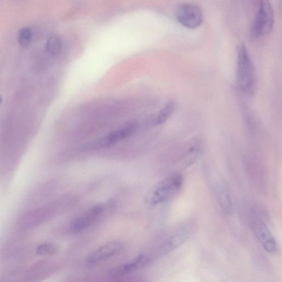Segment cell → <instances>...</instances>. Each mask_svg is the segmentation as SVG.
I'll return each instance as SVG.
<instances>
[{"instance_id": "cell-13", "label": "cell", "mask_w": 282, "mask_h": 282, "mask_svg": "<svg viewBox=\"0 0 282 282\" xmlns=\"http://www.w3.org/2000/svg\"><path fill=\"white\" fill-rule=\"evenodd\" d=\"M176 108L175 103L173 102L167 103L162 109L158 113L154 120V124L156 125H160L166 122L172 116Z\"/></svg>"}, {"instance_id": "cell-2", "label": "cell", "mask_w": 282, "mask_h": 282, "mask_svg": "<svg viewBox=\"0 0 282 282\" xmlns=\"http://www.w3.org/2000/svg\"><path fill=\"white\" fill-rule=\"evenodd\" d=\"M274 25V13L270 3L267 0L260 2L256 16L250 31V39L256 40L270 34Z\"/></svg>"}, {"instance_id": "cell-12", "label": "cell", "mask_w": 282, "mask_h": 282, "mask_svg": "<svg viewBox=\"0 0 282 282\" xmlns=\"http://www.w3.org/2000/svg\"><path fill=\"white\" fill-rule=\"evenodd\" d=\"M62 44V40L60 37L57 35H52L47 40L46 51L52 56H57L61 52Z\"/></svg>"}, {"instance_id": "cell-4", "label": "cell", "mask_w": 282, "mask_h": 282, "mask_svg": "<svg viewBox=\"0 0 282 282\" xmlns=\"http://www.w3.org/2000/svg\"><path fill=\"white\" fill-rule=\"evenodd\" d=\"M177 18L178 22L185 27L195 29L203 23V12L200 7L195 4H184L177 9Z\"/></svg>"}, {"instance_id": "cell-16", "label": "cell", "mask_w": 282, "mask_h": 282, "mask_svg": "<svg viewBox=\"0 0 282 282\" xmlns=\"http://www.w3.org/2000/svg\"><path fill=\"white\" fill-rule=\"evenodd\" d=\"M2 102H3V98L1 96H0V104H2Z\"/></svg>"}, {"instance_id": "cell-15", "label": "cell", "mask_w": 282, "mask_h": 282, "mask_svg": "<svg viewBox=\"0 0 282 282\" xmlns=\"http://www.w3.org/2000/svg\"><path fill=\"white\" fill-rule=\"evenodd\" d=\"M58 251V247L51 243L40 245L37 249V253L40 255H52L55 254Z\"/></svg>"}, {"instance_id": "cell-10", "label": "cell", "mask_w": 282, "mask_h": 282, "mask_svg": "<svg viewBox=\"0 0 282 282\" xmlns=\"http://www.w3.org/2000/svg\"><path fill=\"white\" fill-rule=\"evenodd\" d=\"M189 237V233L187 231H181L173 235L161 245L159 248V252L161 254H166L182 245Z\"/></svg>"}, {"instance_id": "cell-11", "label": "cell", "mask_w": 282, "mask_h": 282, "mask_svg": "<svg viewBox=\"0 0 282 282\" xmlns=\"http://www.w3.org/2000/svg\"><path fill=\"white\" fill-rule=\"evenodd\" d=\"M218 201L221 209L227 215H231L233 212V206L230 193L223 187H221L218 190Z\"/></svg>"}, {"instance_id": "cell-9", "label": "cell", "mask_w": 282, "mask_h": 282, "mask_svg": "<svg viewBox=\"0 0 282 282\" xmlns=\"http://www.w3.org/2000/svg\"><path fill=\"white\" fill-rule=\"evenodd\" d=\"M137 125L135 123H131L123 126L122 128L114 131L106 136L101 141L103 146H109L119 142V141L130 136L135 132Z\"/></svg>"}, {"instance_id": "cell-3", "label": "cell", "mask_w": 282, "mask_h": 282, "mask_svg": "<svg viewBox=\"0 0 282 282\" xmlns=\"http://www.w3.org/2000/svg\"><path fill=\"white\" fill-rule=\"evenodd\" d=\"M183 184V178L179 174H174L158 183L154 189L151 201L158 204L168 200L179 191Z\"/></svg>"}, {"instance_id": "cell-8", "label": "cell", "mask_w": 282, "mask_h": 282, "mask_svg": "<svg viewBox=\"0 0 282 282\" xmlns=\"http://www.w3.org/2000/svg\"><path fill=\"white\" fill-rule=\"evenodd\" d=\"M151 259L146 255H140L130 263L113 268L111 274L112 276H120L127 273L132 272L140 269L149 264Z\"/></svg>"}, {"instance_id": "cell-7", "label": "cell", "mask_w": 282, "mask_h": 282, "mask_svg": "<svg viewBox=\"0 0 282 282\" xmlns=\"http://www.w3.org/2000/svg\"><path fill=\"white\" fill-rule=\"evenodd\" d=\"M104 206L97 205L74 219L71 224V230L73 233L82 232L93 224L102 214Z\"/></svg>"}, {"instance_id": "cell-5", "label": "cell", "mask_w": 282, "mask_h": 282, "mask_svg": "<svg viewBox=\"0 0 282 282\" xmlns=\"http://www.w3.org/2000/svg\"><path fill=\"white\" fill-rule=\"evenodd\" d=\"M252 231L259 243L268 253L274 255L278 251V247L269 228L264 221L259 218H255L251 223Z\"/></svg>"}, {"instance_id": "cell-6", "label": "cell", "mask_w": 282, "mask_h": 282, "mask_svg": "<svg viewBox=\"0 0 282 282\" xmlns=\"http://www.w3.org/2000/svg\"><path fill=\"white\" fill-rule=\"evenodd\" d=\"M124 243L122 241H110L91 252L86 259L89 264H96L109 259L123 249Z\"/></svg>"}, {"instance_id": "cell-1", "label": "cell", "mask_w": 282, "mask_h": 282, "mask_svg": "<svg viewBox=\"0 0 282 282\" xmlns=\"http://www.w3.org/2000/svg\"><path fill=\"white\" fill-rule=\"evenodd\" d=\"M237 50V84L241 92L251 96L254 93L256 87L251 60L244 43H239Z\"/></svg>"}, {"instance_id": "cell-14", "label": "cell", "mask_w": 282, "mask_h": 282, "mask_svg": "<svg viewBox=\"0 0 282 282\" xmlns=\"http://www.w3.org/2000/svg\"><path fill=\"white\" fill-rule=\"evenodd\" d=\"M33 34L32 30L29 27H24L20 29L17 34V41L18 44L23 48H26L30 45L32 39Z\"/></svg>"}]
</instances>
